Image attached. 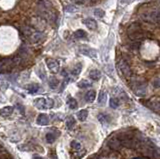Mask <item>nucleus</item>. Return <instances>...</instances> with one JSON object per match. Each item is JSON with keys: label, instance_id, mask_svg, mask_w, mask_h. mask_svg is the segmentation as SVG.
<instances>
[{"label": "nucleus", "instance_id": "f03ea898", "mask_svg": "<svg viewBox=\"0 0 160 159\" xmlns=\"http://www.w3.org/2000/svg\"><path fill=\"white\" fill-rule=\"evenodd\" d=\"M118 69L121 72V74L123 75L125 78H129L131 76V69H130V66L128 64V62L124 59H120L118 61Z\"/></svg>", "mask_w": 160, "mask_h": 159}, {"label": "nucleus", "instance_id": "c85d7f7f", "mask_svg": "<svg viewBox=\"0 0 160 159\" xmlns=\"http://www.w3.org/2000/svg\"><path fill=\"white\" fill-rule=\"evenodd\" d=\"M71 147L74 149V150H80L81 149V144H80L78 141H71Z\"/></svg>", "mask_w": 160, "mask_h": 159}, {"label": "nucleus", "instance_id": "473e14b6", "mask_svg": "<svg viewBox=\"0 0 160 159\" xmlns=\"http://www.w3.org/2000/svg\"><path fill=\"white\" fill-rule=\"evenodd\" d=\"M72 1H74L75 3H79V4H82L84 2V0H72Z\"/></svg>", "mask_w": 160, "mask_h": 159}, {"label": "nucleus", "instance_id": "c756f323", "mask_svg": "<svg viewBox=\"0 0 160 159\" xmlns=\"http://www.w3.org/2000/svg\"><path fill=\"white\" fill-rule=\"evenodd\" d=\"M81 64H77L76 66H75V68L73 70H72V73H73V75H75V76H77V75H79L80 71H81Z\"/></svg>", "mask_w": 160, "mask_h": 159}, {"label": "nucleus", "instance_id": "5701e85b", "mask_svg": "<svg viewBox=\"0 0 160 159\" xmlns=\"http://www.w3.org/2000/svg\"><path fill=\"white\" fill-rule=\"evenodd\" d=\"M78 87L80 88H88V87H91L92 83L88 80H81V81L78 82Z\"/></svg>", "mask_w": 160, "mask_h": 159}, {"label": "nucleus", "instance_id": "2f4dec72", "mask_svg": "<svg viewBox=\"0 0 160 159\" xmlns=\"http://www.w3.org/2000/svg\"><path fill=\"white\" fill-rule=\"evenodd\" d=\"M153 86L155 88H160V78H156V79H154Z\"/></svg>", "mask_w": 160, "mask_h": 159}, {"label": "nucleus", "instance_id": "393cba45", "mask_svg": "<svg viewBox=\"0 0 160 159\" xmlns=\"http://www.w3.org/2000/svg\"><path fill=\"white\" fill-rule=\"evenodd\" d=\"M67 104H68L70 109H75L77 107V101L74 98H69L68 101H67Z\"/></svg>", "mask_w": 160, "mask_h": 159}, {"label": "nucleus", "instance_id": "0eeeda50", "mask_svg": "<svg viewBox=\"0 0 160 159\" xmlns=\"http://www.w3.org/2000/svg\"><path fill=\"white\" fill-rule=\"evenodd\" d=\"M133 92H134L135 95L137 96H144L146 94V84L143 82H140V83H136V84L133 86Z\"/></svg>", "mask_w": 160, "mask_h": 159}, {"label": "nucleus", "instance_id": "2eb2a0df", "mask_svg": "<svg viewBox=\"0 0 160 159\" xmlns=\"http://www.w3.org/2000/svg\"><path fill=\"white\" fill-rule=\"evenodd\" d=\"M12 112H13V107L12 106L3 107V108L0 110V114H1L2 116H9V115H11Z\"/></svg>", "mask_w": 160, "mask_h": 159}, {"label": "nucleus", "instance_id": "b1692460", "mask_svg": "<svg viewBox=\"0 0 160 159\" xmlns=\"http://www.w3.org/2000/svg\"><path fill=\"white\" fill-rule=\"evenodd\" d=\"M74 36L76 38H84V37H86V32L84 30H82V29H79V30H77L76 32L74 33Z\"/></svg>", "mask_w": 160, "mask_h": 159}, {"label": "nucleus", "instance_id": "f3484780", "mask_svg": "<svg viewBox=\"0 0 160 159\" xmlns=\"http://www.w3.org/2000/svg\"><path fill=\"white\" fill-rule=\"evenodd\" d=\"M89 77H90L92 80H98L100 79L101 77V72L97 69H93L89 73Z\"/></svg>", "mask_w": 160, "mask_h": 159}, {"label": "nucleus", "instance_id": "6e6552de", "mask_svg": "<svg viewBox=\"0 0 160 159\" xmlns=\"http://www.w3.org/2000/svg\"><path fill=\"white\" fill-rule=\"evenodd\" d=\"M46 65H47V67L49 68V70L52 73H57L58 71H59L60 65H59V62H58L57 60L51 59V58L46 59Z\"/></svg>", "mask_w": 160, "mask_h": 159}, {"label": "nucleus", "instance_id": "4be33fe9", "mask_svg": "<svg viewBox=\"0 0 160 159\" xmlns=\"http://www.w3.org/2000/svg\"><path fill=\"white\" fill-rule=\"evenodd\" d=\"M75 125V119L72 116H69L66 118V127L68 129H72Z\"/></svg>", "mask_w": 160, "mask_h": 159}, {"label": "nucleus", "instance_id": "bb28decb", "mask_svg": "<svg viewBox=\"0 0 160 159\" xmlns=\"http://www.w3.org/2000/svg\"><path fill=\"white\" fill-rule=\"evenodd\" d=\"M94 15L96 17H98V18H102V17H104V15H105V12H104L102 9L97 8L94 10Z\"/></svg>", "mask_w": 160, "mask_h": 159}, {"label": "nucleus", "instance_id": "9d476101", "mask_svg": "<svg viewBox=\"0 0 160 159\" xmlns=\"http://www.w3.org/2000/svg\"><path fill=\"white\" fill-rule=\"evenodd\" d=\"M80 52L83 55H86L90 58H96L97 57V52H96L94 49H91V48H81L80 49Z\"/></svg>", "mask_w": 160, "mask_h": 159}, {"label": "nucleus", "instance_id": "6ab92c4d", "mask_svg": "<svg viewBox=\"0 0 160 159\" xmlns=\"http://www.w3.org/2000/svg\"><path fill=\"white\" fill-rule=\"evenodd\" d=\"M87 116H88V111L85 110V109L80 110L78 113H77V117H78V119L80 121H85Z\"/></svg>", "mask_w": 160, "mask_h": 159}, {"label": "nucleus", "instance_id": "4468645a", "mask_svg": "<svg viewBox=\"0 0 160 159\" xmlns=\"http://www.w3.org/2000/svg\"><path fill=\"white\" fill-rule=\"evenodd\" d=\"M96 97V93L94 90H89V91H87V93L85 94V100L87 102H93L94 99H95Z\"/></svg>", "mask_w": 160, "mask_h": 159}, {"label": "nucleus", "instance_id": "7c9ffc66", "mask_svg": "<svg viewBox=\"0 0 160 159\" xmlns=\"http://www.w3.org/2000/svg\"><path fill=\"white\" fill-rule=\"evenodd\" d=\"M66 12H75L76 11V7L73 6V5H69V6H67L66 7Z\"/></svg>", "mask_w": 160, "mask_h": 159}, {"label": "nucleus", "instance_id": "a878e982", "mask_svg": "<svg viewBox=\"0 0 160 159\" xmlns=\"http://www.w3.org/2000/svg\"><path fill=\"white\" fill-rule=\"evenodd\" d=\"M49 86L52 88V89H55L58 86V80L55 77H51L49 79Z\"/></svg>", "mask_w": 160, "mask_h": 159}, {"label": "nucleus", "instance_id": "aec40b11", "mask_svg": "<svg viewBox=\"0 0 160 159\" xmlns=\"http://www.w3.org/2000/svg\"><path fill=\"white\" fill-rule=\"evenodd\" d=\"M119 104H120L119 100L117 98H115V97H112V98L109 100V105H110V107L113 109L118 108V107H119Z\"/></svg>", "mask_w": 160, "mask_h": 159}, {"label": "nucleus", "instance_id": "7ed1b4c3", "mask_svg": "<svg viewBox=\"0 0 160 159\" xmlns=\"http://www.w3.org/2000/svg\"><path fill=\"white\" fill-rule=\"evenodd\" d=\"M143 20L147 21V22H151V23H158L160 24V11L159 10H154L148 13L143 14L142 17Z\"/></svg>", "mask_w": 160, "mask_h": 159}, {"label": "nucleus", "instance_id": "9b49d317", "mask_svg": "<svg viewBox=\"0 0 160 159\" xmlns=\"http://www.w3.org/2000/svg\"><path fill=\"white\" fill-rule=\"evenodd\" d=\"M37 124H39L41 126H45L49 124V117H48L46 114H40L39 116L37 117Z\"/></svg>", "mask_w": 160, "mask_h": 159}, {"label": "nucleus", "instance_id": "423d86ee", "mask_svg": "<svg viewBox=\"0 0 160 159\" xmlns=\"http://www.w3.org/2000/svg\"><path fill=\"white\" fill-rule=\"evenodd\" d=\"M146 106L149 107L151 110L157 112V113H160V98L157 96L153 97V98L149 99L148 101L146 102Z\"/></svg>", "mask_w": 160, "mask_h": 159}, {"label": "nucleus", "instance_id": "cd10ccee", "mask_svg": "<svg viewBox=\"0 0 160 159\" xmlns=\"http://www.w3.org/2000/svg\"><path fill=\"white\" fill-rule=\"evenodd\" d=\"M55 135L53 133H47L46 134V141H47L48 143H53L55 141Z\"/></svg>", "mask_w": 160, "mask_h": 159}, {"label": "nucleus", "instance_id": "412c9836", "mask_svg": "<svg viewBox=\"0 0 160 159\" xmlns=\"http://www.w3.org/2000/svg\"><path fill=\"white\" fill-rule=\"evenodd\" d=\"M98 120L100 121L102 124H106V123H108V122L110 121V118H109V116L107 115V114L100 113L98 115Z\"/></svg>", "mask_w": 160, "mask_h": 159}, {"label": "nucleus", "instance_id": "39448f33", "mask_svg": "<svg viewBox=\"0 0 160 159\" xmlns=\"http://www.w3.org/2000/svg\"><path fill=\"white\" fill-rule=\"evenodd\" d=\"M108 147L113 151H119L122 148V144L118 136H112L108 140Z\"/></svg>", "mask_w": 160, "mask_h": 159}, {"label": "nucleus", "instance_id": "a211bd4d", "mask_svg": "<svg viewBox=\"0 0 160 159\" xmlns=\"http://www.w3.org/2000/svg\"><path fill=\"white\" fill-rule=\"evenodd\" d=\"M106 100H107V93L105 91H100V93L98 95V102L99 104L104 105L106 103Z\"/></svg>", "mask_w": 160, "mask_h": 159}, {"label": "nucleus", "instance_id": "f8f14e48", "mask_svg": "<svg viewBox=\"0 0 160 159\" xmlns=\"http://www.w3.org/2000/svg\"><path fill=\"white\" fill-rule=\"evenodd\" d=\"M128 36H129V38L131 39V40L138 41V40H140V39L143 37V34H142V31L139 30V31H136V32H133V33L128 34Z\"/></svg>", "mask_w": 160, "mask_h": 159}, {"label": "nucleus", "instance_id": "1a4fd4ad", "mask_svg": "<svg viewBox=\"0 0 160 159\" xmlns=\"http://www.w3.org/2000/svg\"><path fill=\"white\" fill-rule=\"evenodd\" d=\"M82 22H83V24L86 26L87 28L91 29V30H95V29H97V22L94 20V19L86 18V19H83Z\"/></svg>", "mask_w": 160, "mask_h": 159}, {"label": "nucleus", "instance_id": "f257e3e1", "mask_svg": "<svg viewBox=\"0 0 160 159\" xmlns=\"http://www.w3.org/2000/svg\"><path fill=\"white\" fill-rule=\"evenodd\" d=\"M15 66V61L12 58H2L0 59V73L10 72Z\"/></svg>", "mask_w": 160, "mask_h": 159}, {"label": "nucleus", "instance_id": "ddd939ff", "mask_svg": "<svg viewBox=\"0 0 160 159\" xmlns=\"http://www.w3.org/2000/svg\"><path fill=\"white\" fill-rule=\"evenodd\" d=\"M26 88H27V90H28L29 93L34 94V93H36V92L38 91V90H39L40 86L38 84H36V83H31V84L27 85V86H26Z\"/></svg>", "mask_w": 160, "mask_h": 159}, {"label": "nucleus", "instance_id": "20e7f679", "mask_svg": "<svg viewBox=\"0 0 160 159\" xmlns=\"http://www.w3.org/2000/svg\"><path fill=\"white\" fill-rule=\"evenodd\" d=\"M34 105L36 108L40 110H44L53 106V101L51 99H44V98H37L34 100Z\"/></svg>", "mask_w": 160, "mask_h": 159}, {"label": "nucleus", "instance_id": "72a5a7b5", "mask_svg": "<svg viewBox=\"0 0 160 159\" xmlns=\"http://www.w3.org/2000/svg\"><path fill=\"white\" fill-rule=\"evenodd\" d=\"M88 1H95V0H88Z\"/></svg>", "mask_w": 160, "mask_h": 159}, {"label": "nucleus", "instance_id": "dca6fc26", "mask_svg": "<svg viewBox=\"0 0 160 159\" xmlns=\"http://www.w3.org/2000/svg\"><path fill=\"white\" fill-rule=\"evenodd\" d=\"M139 30H141V27H140V24L139 23H132L131 25L128 27V30H127V32L128 34H130V33H133V32H136V31H139Z\"/></svg>", "mask_w": 160, "mask_h": 159}]
</instances>
